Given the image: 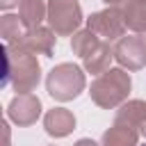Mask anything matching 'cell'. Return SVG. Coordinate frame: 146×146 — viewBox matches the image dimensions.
I'll return each mask as SVG.
<instances>
[{"mask_svg": "<svg viewBox=\"0 0 146 146\" xmlns=\"http://www.w3.org/2000/svg\"><path fill=\"white\" fill-rule=\"evenodd\" d=\"M2 128H5V146H9V125H7V121H2Z\"/></svg>", "mask_w": 146, "mask_h": 146, "instance_id": "21", "label": "cell"}, {"mask_svg": "<svg viewBox=\"0 0 146 146\" xmlns=\"http://www.w3.org/2000/svg\"><path fill=\"white\" fill-rule=\"evenodd\" d=\"M9 55H11V82L9 84L14 87L16 94H32L41 80V64L36 55L18 50V48H9Z\"/></svg>", "mask_w": 146, "mask_h": 146, "instance_id": "3", "label": "cell"}, {"mask_svg": "<svg viewBox=\"0 0 146 146\" xmlns=\"http://www.w3.org/2000/svg\"><path fill=\"white\" fill-rule=\"evenodd\" d=\"M25 32H27V27L23 25V21L18 18V14L14 16V14H5L2 18H0V36H2V41L11 48V46H16L23 36H25Z\"/></svg>", "mask_w": 146, "mask_h": 146, "instance_id": "15", "label": "cell"}, {"mask_svg": "<svg viewBox=\"0 0 146 146\" xmlns=\"http://www.w3.org/2000/svg\"><path fill=\"white\" fill-rule=\"evenodd\" d=\"M18 5H21V0H0V7L5 11H9L11 7H18Z\"/></svg>", "mask_w": 146, "mask_h": 146, "instance_id": "18", "label": "cell"}, {"mask_svg": "<svg viewBox=\"0 0 146 146\" xmlns=\"http://www.w3.org/2000/svg\"><path fill=\"white\" fill-rule=\"evenodd\" d=\"M112 59H114V46H110V41H100L98 48L82 59V64H84V71H87V73L100 75V73H105L107 68H112V66H110Z\"/></svg>", "mask_w": 146, "mask_h": 146, "instance_id": "12", "label": "cell"}, {"mask_svg": "<svg viewBox=\"0 0 146 146\" xmlns=\"http://www.w3.org/2000/svg\"><path fill=\"white\" fill-rule=\"evenodd\" d=\"M2 80H0V87H7L11 82V55H9V48L7 43H2Z\"/></svg>", "mask_w": 146, "mask_h": 146, "instance_id": "17", "label": "cell"}, {"mask_svg": "<svg viewBox=\"0 0 146 146\" xmlns=\"http://www.w3.org/2000/svg\"><path fill=\"white\" fill-rule=\"evenodd\" d=\"M132 89L130 73L125 68H107L105 73L96 75V80L89 87L91 100L103 110H114L128 100V94Z\"/></svg>", "mask_w": 146, "mask_h": 146, "instance_id": "1", "label": "cell"}, {"mask_svg": "<svg viewBox=\"0 0 146 146\" xmlns=\"http://www.w3.org/2000/svg\"><path fill=\"white\" fill-rule=\"evenodd\" d=\"M141 146H146V144H141Z\"/></svg>", "mask_w": 146, "mask_h": 146, "instance_id": "23", "label": "cell"}, {"mask_svg": "<svg viewBox=\"0 0 146 146\" xmlns=\"http://www.w3.org/2000/svg\"><path fill=\"white\" fill-rule=\"evenodd\" d=\"M114 59L125 71H139L146 66V43L139 34L121 36L114 43Z\"/></svg>", "mask_w": 146, "mask_h": 146, "instance_id": "6", "label": "cell"}, {"mask_svg": "<svg viewBox=\"0 0 146 146\" xmlns=\"http://www.w3.org/2000/svg\"><path fill=\"white\" fill-rule=\"evenodd\" d=\"M55 43H57V32L52 27H32L25 32V36L11 46V48H18V50H25V52H32V55H43V57H52L55 52Z\"/></svg>", "mask_w": 146, "mask_h": 146, "instance_id": "8", "label": "cell"}, {"mask_svg": "<svg viewBox=\"0 0 146 146\" xmlns=\"http://www.w3.org/2000/svg\"><path fill=\"white\" fill-rule=\"evenodd\" d=\"M141 39H144V43H146V32H144V36H141Z\"/></svg>", "mask_w": 146, "mask_h": 146, "instance_id": "22", "label": "cell"}, {"mask_svg": "<svg viewBox=\"0 0 146 146\" xmlns=\"http://www.w3.org/2000/svg\"><path fill=\"white\" fill-rule=\"evenodd\" d=\"M125 27L135 34L146 32V0H125L121 5Z\"/></svg>", "mask_w": 146, "mask_h": 146, "instance_id": "14", "label": "cell"}, {"mask_svg": "<svg viewBox=\"0 0 146 146\" xmlns=\"http://www.w3.org/2000/svg\"><path fill=\"white\" fill-rule=\"evenodd\" d=\"M100 41H103V39H100L98 34H94L91 30H78V32L73 34V39H71V50H73L80 59H84L89 52H94V50L98 48Z\"/></svg>", "mask_w": 146, "mask_h": 146, "instance_id": "16", "label": "cell"}, {"mask_svg": "<svg viewBox=\"0 0 146 146\" xmlns=\"http://www.w3.org/2000/svg\"><path fill=\"white\" fill-rule=\"evenodd\" d=\"M48 25L57 36H73L82 25V7L78 0H48Z\"/></svg>", "mask_w": 146, "mask_h": 146, "instance_id": "4", "label": "cell"}, {"mask_svg": "<svg viewBox=\"0 0 146 146\" xmlns=\"http://www.w3.org/2000/svg\"><path fill=\"white\" fill-rule=\"evenodd\" d=\"M103 2H105L107 7H121V5L125 2V0H103Z\"/></svg>", "mask_w": 146, "mask_h": 146, "instance_id": "20", "label": "cell"}, {"mask_svg": "<svg viewBox=\"0 0 146 146\" xmlns=\"http://www.w3.org/2000/svg\"><path fill=\"white\" fill-rule=\"evenodd\" d=\"M84 87H87L84 71L73 62H62L52 66L46 78V91L59 103H68L78 98L84 91Z\"/></svg>", "mask_w": 146, "mask_h": 146, "instance_id": "2", "label": "cell"}, {"mask_svg": "<svg viewBox=\"0 0 146 146\" xmlns=\"http://www.w3.org/2000/svg\"><path fill=\"white\" fill-rule=\"evenodd\" d=\"M87 30L98 34L103 41H119L125 34V21H123V9L121 7H107L100 11H94L87 18Z\"/></svg>", "mask_w": 146, "mask_h": 146, "instance_id": "5", "label": "cell"}, {"mask_svg": "<svg viewBox=\"0 0 146 146\" xmlns=\"http://www.w3.org/2000/svg\"><path fill=\"white\" fill-rule=\"evenodd\" d=\"M73 146H100V144H96L94 139H89V137H82V139H78Z\"/></svg>", "mask_w": 146, "mask_h": 146, "instance_id": "19", "label": "cell"}, {"mask_svg": "<svg viewBox=\"0 0 146 146\" xmlns=\"http://www.w3.org/2000/svg\"><path fill=\"white\" fill-rule=\"evenodd\" d=\"M43 128L50 137H68L75 130V116L66 107H52L43 116Z\"/></svg>", "mask_w": 146, "mask_h": 146, "instance_id": "9", "label": "cell"}, {"mask_svg": "<svg viewBox=\"0 0 146 146\" xmlns=\"http://www.w3.org/2000/svg\"><path fill=\"white\" fill-rule=\"evenodd\" d=\"M39 116H41V100L36 94H16L7 105V119L18 128L36 123Z\"/></svg>", "mask_w": 146, "mask_h": 146, "instance_id": "7", "label": "cell"}, {"mask_svg": "<svg viewBox=\"0 0 146 146\" xmlns=\"http://www.w3.org/2000/svg\"><path fill=\"white\" fill-rule=\"evenodd\" d=\"M18 18L27 30L39 27L41 21L48 18V0H21L18 5Z\"/></svg>", "mask_w": 146, "mask_h": 146, "instance_id": "13", "label": "cell"}, {"mask_svg": "<svg viewBox=\"0 0 146 146\" xmlns=\"http://www.w3.org/2000/svg\"><path fill=\"white\" fill-rule=\"evenodd\" d=\"M114 121L128 123L137 128L141 137H146V100H125L123 105H119Z\"/></svg>", "mask_w": 146, "mask_h": 146, "instance_id": "10", "label": "cell"}, {"mask_svg": "<svg viewBox=\"0 0 146 146\" xmlns=\"http://www.w3.org/2000/svg\"><path fill=\"white\" fill-rule=\"evenodd\" d=\"M139 137L141 135H139L137 128L114 121V125L103 132L100 146H139Z\"/></svg>", "mask_w": 146, "mask_h": 146, "instance_id": "11", "label": "cell"}]
</instances>
